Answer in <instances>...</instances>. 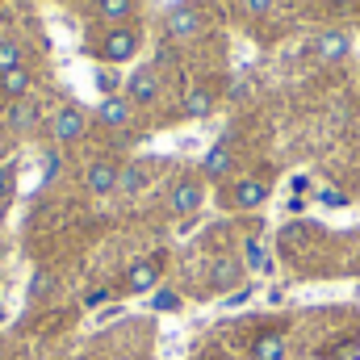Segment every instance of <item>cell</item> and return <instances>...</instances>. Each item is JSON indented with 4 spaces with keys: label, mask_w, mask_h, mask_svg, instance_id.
<instances>
[{
    "label": "cell",
    "mask_w": 360,
    "mask_h": 360,
    "mask_svg": "<svg viewBox=\"0 0 360 360\" xmlns=\"http://www.w3.org/2000/svg\"><path fill=\"white\" fill-rule=\"evenodd\" d=\"M139 51H143V30H139V21H126V25H105V30H101V34L89 42V55H96L105 68L130 63Z\"/></svg>",
    "instance_id": "6da1fadb"
},
{
    "label": "cell",
    "mask_w": 360,
    "mask_h": 360,
    "mask_svg": "<svg viewBox=\"0 0 360 360\" xmlns=\"http://www.w3.org/2000/svg\"><path fill=\"white\" fill-rule=\"evenodd\" d=\"M164 264H168L164 252H151V256L134 260V264L126 269V276H122V293H130V297H151V293L160 289V281H164Z\"/></svg>",
    "instance_id": "7a4b0ae2"
},
{
    "label": "cell",
    "mask_w": 360,
    "mask_h": 360,
    "mask_svg": "<svg viewBox=\"0 0 360 360\" xmlns=\"http://www.w3.org/2000/svg\"><path fill=\"white\" fill-rule=\"evenodd\" d=\"M205 205V176L201 172H180L168 188V214L172 218H193Z\"/></svg>",
    "instance_id": "3957f363"
},
{
    "label": "cell",
    "mask_w": 360,
    "mask_h": 360,
    "mask_svg": "<svg viewBox=\"0 0 360 360\" xmlns=\"http://www.w3.org/2000/svg\"><path fill=\"white\" fill-rule=\"evenodd\" d=\"M164 34H168L172 42H193V38H201V34H205V8H201L197 0L172 4L168 17H164Z\"/></svg>",
    "instance_id": "277c9868"
},
{
    "label": "cell",
    "mask_w": 360,
    "mask_h": 360,
    "mask_svg": "<svg viewBox=\"0 0 360 360\" xmlns=\"http://www.w3.org/2000/svg\"><path fill=\"white\" fill-rule=\"evenodd\" d=\"M269 197H272V184L264 176H239V180L226 184L222 205H226V210H239V214H252V210H260Z\"/></svg>",
    "instance_id": "5b68a950"
},
{
    "label": "cell",
    "mask_w": 360,
    "mask_h": 360,
    "mask_svg": "<svg viewBox=\"0 0 360 360\" xmlns=\"http://www.w3.org/2000/svg\"><path fill=\"white\" fill-rule=\"evenodd\" d=\"M89 134V113L80 109V105H59L55 113H51V139L59 143V147H72V143H80Z\"/></svg>",
    "instance_id": "8992f818"
},
{
    "label": "cell",
    "mask_w": 360,
    "mask_h": 360,
    "mask_svg": "<svg viewBox=\"0 0 360 360\" xmlns=\"http://www.w3.org/2000/svg\"><path fill=\"white\" fill-rule=\"evenodd\" d=\"M122 96H126L134 109H139V105H155V101H160V72H155L151 63H139V68L126 76Z\"/></svg>",
    "instance_id": "52a82bcc"
},
{
    "label": "cell",
    "mask_w": 360,
    "mask_h": 360,
    "mask_svg": "<svg viewBox=\"0 0 360 360\" xmlns=\"http://www.w3.org/2000/svg\"><path fill=\"white\" fill-rule=\"evenodd\" d=\"M201 176H205V184L214 180H231V172H235V143H231V134H222L205 155H201V168H197Z\"/></svg>",
    "instance_id": "ba28073f"
},
{
    "label": "cell",
    "mask_w": 360,
    "mask_h": 360,
    "mask_svg": "<svg viewBox=\"0 0 360 360\" xmlns=\"http://www.w3.org/2000/svg\"><path fill=\"white\" fill-rule=\"evenodd\" d=\"M310 51L319 63H344L352 55V34L348 30H323V34H314Z\"/></svg>",
    "instance_id": "9c48e42d"
},
{
    "label": "cell",
    "mask_w": 360,
    "mask_h": 360,
    "mask_svg": "<svg viewBox=\"0 0 360 360\" xmlns=\"http://www.w3.org/2000/svg\"><path fill=\"white\" fill-rule=\"evenodd\" d=\"M38 122H42V113H38V105H34L30 96H25V101H8V109H4V134H8V139L34 134Z\"/></svg>",
    "instance_id": "30bf717a"
},
{
    "label": "cell",
    "mask_w": 360,
    "mask_h": 360,
    "mask_svg": "<svg viewBox=\"0 0 360 360\" xmlns=\"http://www.w3.org/2000/svg\"><path fill=\"white\" fill-rule=\"evenodd\" d=\"M130 122H134V105L122 92L96 101V126H105V130H130Z\"/></svg>",
    "instance_id": "8fae6325"
},
{
    "label": "cell",
    "mask_w": 360,
    "mask_h": 360,
    "mask_svg": "<svg viewBox=\"0 0 360 360\" xmlns=\"http://www.w3.org/2000/svg\"><path fill=\"white\" fill-rule=\"evenodd\" d=\"M117 176H122V164H113L109 155H101V160H92L89 168H84V188H89L92 197H109V193H117Z\"/></svg>",
    "instance_id": "7c38bea8"
},
{
    "label": "cell",
    "mask_w": 360,
    "mask_h": 360,
    "mask_svg": "<svg viewBox=\"0 0 360 360\" xmlns=\"http://www.w3.org/2000/svg\"><path fill=\"white\" fill-rule=\"evenodd\" d=\"M89 13H92V21H101V25H126V21H134L139 0H92Z\"/></svg>",
    "instance_id": "4fadbf2b"
},
{
    "label": "cell",
    "mask_w": 360,
    "mask_h": 360,
    "mask_svg": "<svg viewBox=\"0 0 360 360\" xmlns=\"http://www.w3.org/2000/svg\"><path fill=\"white\" fill-rule=\"evenodd\" d=\"M285 356H289V340H285L281 327L260 331V335L252 340V348H248V360H285Z\"/></svg>",
    "instance_id": "5bb4252c"
},
{
    "label": "cell",
    "mask_w": 360,
    "mask_h": 360,
    "mask_svg": "<svg viewBox=\"0 0 360 360\" xmlns=\"http://www.w3.org/2000/svg\"><path fill=\"white\" fill-rule=\"evenodd\" d=\"M243 285V264L235 260V256H218L214 264H210V289L214 293H231V289H239Z\"/></svg>",
    "instance_id": "9a60e30c"
},
{
    "label": "cell",
    "mask_w": 360,
    "mask_h": 360,
    "mask_svg": "<svg viewBox=\"0 0 360 360\" xmlns=\"http://www.w3.org/2000/svg\"><path fill=\"white\" fill-rule=\"evenodd\" d=\"M214 105H218V92L210 89V84H197V89L184 92L180 113H184V117H193V122H201V117H210V113H214Z\"/></svg>",
    "instance_id": "2e32d148"
},
{
    "label": "cell",
    "mask_w": 360,
    "mask_h": 360,
    "mask_svg": "<svg viewBox=\"0 0 360 360\" xmlns=\"http://www.w3.org/2000/svg\"><path fill=\"white\" fill-rule=\"evenodd\" d=\"M151 168L155 164H147V160H130V164H122V176H117V193H143L147 188V180H151Z\"/></svg>",
    "instance_id": "e0dca14e"
},
{
    "label": "cell",
    "mask_w": 360,
    "mask_h": 360,
    "mask_svg": "<svg viewBox=\"0 0 360 360\" xmlns=\"http://www.w3.org/2000/svg\"><path fill=\"white\" fill-rule=\"evenodd\" d=\"M34 89V76H30V68H17V72H8V76H0V92L8 96V101H25Z\"/></svg>",
    "instance_id": "ac0fdd59"
},
{
    "label": "cell",
    "mask_w": 360,
    "mask_h": 360,
    "mask_svg": "<svg viewBox=\"0 0 360 360\" xmlns=\"http://www.w3.org/2000/svg\"><path fill=\"white\" fill-rule=\"evenodd\" d=\"M51 293H55V272L34 269L30 272V285H25V302H46Z\"/></svg>",
    "instance_id": "d6986e66"
},
{
    "label": "cell",
    "mask_w": 360,
    "mask_h": 360,
    "mask_svg": "<svg viewBox=\"0 0 360 360\" xmlns=\"http://www.w3.org/2000/svg\"><path fill=\"white\" fill-rule=\"evenodd\" d=\"M13 197H17V160L0 164V218L13 210Z\"/></svg>",
    "instance_id": "ffe728a7"
},
{
    "label": "cell",
    "mask_w": 360,
    "mask_h": 360,
    "mask_svg": "<svg viewBox=\"0 0 360 360\" xmlns=\"http://www.w3.org/2000/svg\"><path fill=\"white\" fill-rule=\"evenodd\" d=\"M151 310H155V314H180V310H184L180 289H172V285H160V289L151 293Z\"/></svg>",
    "instance_id": "44dd1931"
},
{
    "label": "cell",
    "mask_w": 360,
    "mask_h": 360,
    "mask_svg": "<svg viewBox=\"0 0 360 360\" xmlns=\"http://www.w3.org/2000/svg\"><path fill=\"white\" fill-rule=\"evenodd\" d=\"M17 68H25V51H21V42L0 38V76H8V72H17Z\"/></svg>",
    "instance_id": "7402d4cb"
},
{
    "label": "cell",
    "mask_w": 360,
    "mask_h": 360,
    "mask_svg": "<svg viewBox=\"0 0 360 360\" xmlns=\"http://www.w3.org/2000/svg\"><path fill=\"white\" fill-rule=\"evenodd\" d=\"M117 293H122V289H113V285H96V289L84 293V310H101V306H109Z\"/></svg>",
    "instance_id": "603a6c76"
},
{
    "label": "cell",
    "mask_w": 360,
    "mask_h": 360,
    "mask_svg": "<svg viewBox=\"0 0 360 360\" xmlns=\"http://www.w3.org/2000/svg\"><path fill=\"white\" fill-rule=\"evenodd\" d=\"M122 76L117 72H109V68H96V89H101V96H113V92H122Z\"/></svg>",
    "instance_id": "cb8c5ba5"
},
{
    "label": "cell",
    "mask_w": 360,
    "mask_h": 360,
    "mask_svg": "<svg viewBox=\"0 0 360 360\" xmlns=\"http://www.w3.org/2000/svg\"><path fill=\"white\" fill-rule=\"evenodd\" d=\"M272 4H276V0H239V8H243L248 17H269Z\"/></svg>",
    "instance_id": "d4e9b609"
},
{
    "label": "cell",
    "mask_w": 360,
    "mask_h": 360,
    "mask_svg": "<svg viewBox=\"0 0 360 360\" xmlns=\"http://www.w3.org/2000/svg\"><path fill=\"white\" fill-rule=\"evenodd\" d=\"M319 201H323V205H344L348 197H344V193H335V188H327V193H319Z\"/></svg>",
    "instance_id": "484cf974"
},
{
    "label": "cell",
    "mask_w": 360,
    "mask_h": 360,
    "mask_svg": "<svg viewBox=\"0 0 360 360\" xmlns=\"http://www.w3.org/2000/svg\"><path fill=\"white\" fill-rule=\"evenodd\" d=\"M8 160H13V139L0 130V164H8Z\"/></svg>",
    "instance_id": "4316f807"
},
{
    "label": "cell",
    "mask_w": 360,
    "mask_h": 360,
    "mask_svg": "<svg viewBox=\"0 0 360 360\" xmlns=\"http://www.w3.org/2000/svg\"><path fill=\"white\" fill-rule=\"evenodd\" d=\"M193 360H222V356H218V352H197Z\"/></svg>",
    "instance_id": "83f0119b"
}]
</instances>
